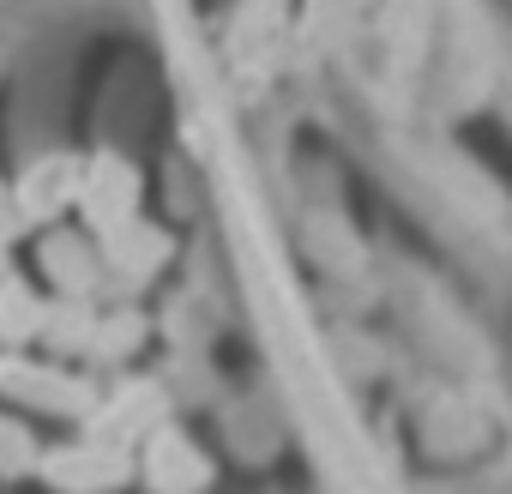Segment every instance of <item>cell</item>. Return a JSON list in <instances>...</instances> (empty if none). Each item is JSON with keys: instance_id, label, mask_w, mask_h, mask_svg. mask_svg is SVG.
Segmentation results:
<instances>
[{"instance_id": "cell-1", "label": "cell", "mask_w": 512, "mask_h": 494, "mask_svg": "<svg viewBox=\"0 0 512 494\" xmlns=\"http://www.w3.org/2000/svg\"><path fill=\"white\" fill-rule=\"evenodd\" d=\"M73 199H79V211H85V223H91V229L115 235V229L133 217V205H139V175H133L121 157H97L91 169H79Z\"/></svg>"}, {"instance_id": "cell-2", "label": "cell", "mask_w": 512, "mask_h": 494, "mask_svg": "<svg viewBox=\"0 0 512 494\" xmlns=\"http://www.w3.org/2000/svg\"><path fill=\"white\" fill-rule=\"evenodd\" d=\"M73 187H79V163H73V157H43L37 169H25L13 205H19L25 223H31V217H55L61 205H73Z\"/></svg>"}, {"instance_id": "cell-3", "label": "cell", "mask_w": 512, "mask_h": 494, "mask_svg": "<svg viewBox=\"0 0 512 494\" xmlns=\"http://www.w3.org/2000/svg\"><path fill=\"white\" fill-rule=\"evenodd\" d=\"M43 320H49V308L37 302V290H25L19 278H0V338L25 344L43 332Z\"/></svg>"}, {"instance_id": "cell-4", "label": "cell", "mask_w": 512, "mask_h": 494, "mask_svg": "<svg viewBox=\"0 0 512 494\" xmlns=\"http://www.w3.org/2000/svg\"><path fill=\"white\" fill-rule=\"evenodd\" d=\"M157 260H163V235L157 229H145V223H121L115 229V254H109V266L133 284V278H145V272H157Z\"/></svg>"}, {"instance_id": "cell-5", "label": "cell", "mask_w": 512, "mask_h": 494, "mask_svg": "<svg viewBox=\"0 0 512 494\" xmlns=\"http://www.w3.org/2000/svg\"><path fill=\"white\" fill-rule=\"evenodd\" d=\"M211 470H205V458L181 440V434H157L151 440V482H163V488H175V482H205Z\"/></svg>"}, {"instance_id": "cell-6", "label": "cell", "mask_w": 512, "mask_h": 494, "mask_svg": "<svg viewBox=\"0 0 512 494\" xmlns=\"http://www.w3.org/2000/svg\"><path fill=\"white\" fill-rule=\"evenodd\" d=\"M49 272L61 278V290H91L97 284V260L91 247L73 241V235H49Z\"/></svg>"}, {"instance_id": "cell-7", "label": "cell", "mask_w": 512, "mask_h": 494, "mask_svg": "<svg viewBox=\"0 0 512 494\" xmlns=\"http://www.w3.org/2000/svg\"><path fill=\"white\" fill-rule=\"evenodd\" d=\"M19 223H25V217H19V205H13V193H7V187H0V241H7V235H19Z\"/></svg>"}]
</instances>
